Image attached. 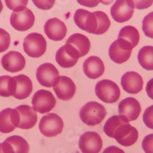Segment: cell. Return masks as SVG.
<instances>
[{
    "instance_id": "obj_14",
    "label": "cell",
    "mask_w": 153,
    "mask_h": 153,
    "mask_svg": "<svg viewBox=\"0 0 153 153\" xmlns=\"http://www.w3.org/2000/svg\"><path fill=\"white\" fill-rule=\"evenodd\" d=\"M44 29L48 38L54 42L63 40L68 31L66 25L57 18L48 19L45 24Z\"/></svg>"
},
{
    "instance_id": "obj_24",
    "label": "cell",
    "mask_w": 153,
    "mask_h": 153,
    "mask_svg": "<svg viewBox=\"0 0 153 153\" xmlns=\"http://www.w3.org/2000/svg\"><path fill=\"white\" fill-rule=\"evenodd\" d=\"M55 59L57 63L61 68H71L74 66L78 59L68 52L65 45L60 48L56 53Z\"/></svg>"
},
{
    "instance_id": "obj_5",
    "label": "cell",
    "mask_w": 153,
    "mask_h": 153,
    "mask_svg": "<svg viewBox=\"0 0 153 153\" xmlns=\"http://www.w3.org/2000/svg\"><path fill=\"white\" fill-rule=\"evenodd\" d=\"M23 48L31 57H40L47 49V42L43 35L39 33H30L24 39Z\"/></svg>"
},
{
    "instance_id": "obj_13",
    "label": "cell",
    "mask_w": 153,
    "mask_h": 153,
    "mask_svg": "<svg viewBox=\"0 0 153 153\" xmlns=\"http://www.w3.org/2000/svg\"><path fill=\"white\" fill-rule=\"evenodd\" d=\"M59 76V72L54 65L45 63L38 67L36 71V78L43 87H51L56 79Z\"/></svg>"
},
{
    "instance_id": "obj_3",
    "label": "cell",
    "mask_w": 153,
    "mask_h": 153,
    "mask_svg": "<svg viewBox=\"0 0 153 153\" xmlns=\"http://www.w3.org/2000/svg\"><path fill=\"white\" fill-rule=\"evenodd\" d=\"M106 116V110L104 106L96 101L86 103L80 111V118L82 122L91 126L100 123Z\"/></svg>"
},
{
    "instance_id": "obj_36",
    "label": "cell",
    "mask_w": 153,
    "mask_h": 153,
    "mask_svg": "<svg viewBox=\"0 0 153 153\" xmlns=\"http://www.w3.org/2000/svg\"><path fill=\"white\" fill-rule=\"evenodd\" d=\"M103 153H125V152L117 146H110L107 147Z\"/></svg>"
},
{
    "instance_id": "obj_6",
    "label": "cell",
    "mask_w": 153,
    "mask_h": 153,
    "mask_svg": "<svg viewBox=\"0 0 153 153\" xmlns=\"http://www.w3.org/2000/svg\"><path fill=\"white\" fill-rule=\"evenodd\" d=\"M38 126L42 135L46 137H54L62 132L64 122L56 113H49L41 119Z\"/></svg>"
},
{
    "instance_id": "obj_38",
    "label": "cell",
    "mask_w": 153,
    "mask_h": 153,
    "mask_svg": "<svg viewBox=\"0 0 153 153\" xmlns=\"http://www.w3.org/2000/svg\"><path fill=\"white\" fill-rule=\"evenodd\" d=\"M2 9H3V5H2V1L0 0V13H1V12L2 11Z\"/></svg>"
},
{
    "instance_id": "obj_25",
    "label": "cell",
    "mask_w": 153,
    "mask_h": 153,
    "mask_svg": "<svg viewBox=\"0 0 153 153\" xmlns=\"http://www.w3.org/2000/svg\"><path fill=\"white\" fill-rule=\"evenodd\" d=\"M138 61L142 68L153 71V46H144L138 53Z\"/></svg>"
},
{
    "instance_id": "obj_21",
    "label": "cell",
    "mask_w": 153,
    "mask_h": 153,
    "mask_svg": "<svg viewBox=\"0 0 153 153\" xmlns=\"http://www.w3.org/2000/svg\"><path fill=\"white\" fill-rule=\"evenodd\" d=\"M66 44L72 46L78 53L80 57L87 55L91 48V42L89 38L80 33H75L71 35L67 40Z\"/></svg>"
},
{
    "instance_id": "obj_2",
    "label": "cell",
    "mask_w": 153,
    "mask_h": 153,
    "mask_svg": "<svg viewBox=\"0 0 153 153\" xmlns=\"http://www.w3.org/2000/svg\"><path fill=\"white\" fill-rule=\"evenodd\" d=\"M74 19L79 28L94 35L106 33L110 26V21L107 15L102 11L91 12L79 9L75 12Z\"/></svg>"
},
{
    "instance_id": "obj_23",
    "label": "cell",
    "mask_w": 153,
    "mask_h": 153,
    "mask_svg": "<svg viewBox=\"0 0 153 153\" xmlns=\"http://www.w3.org/2000/svg\"><path fill=\"white\" fill-rule=\"evenodd\" d=\"M130 51H126L119 45L117 41H114L109 48L110 58L117 64H123L129 59L131 56Z\"/></svg>"
},
{
    "instance_id": "obj_29",
    "label": "cell",
    "mask_w": 153,
    "mask_h": 153,
    "mask_svg": "<svg viewBox=\"0 0 153 153\" xmlns=\"http://www.w3.org/2000/svg\"><path fill=\"white\" fill-rule=\"evenodd\" d=\"M5 2L9 9L13 10L14 12H19L26 8L28 1L27 0H15V1L6 0Z\"/></svg>"
},
{
    "instance_id": "obj_27",
    "label": "cell",
    "mask_w": 153,
    "mask_h": 153,
    "mask_svg": "<svg viewBox=\"0 0 153 153\" xmlns=\"http://www.w3.org/2000/svg\"><path fill=\"white\" fill-rule=\"evenodd\" d=\"M12 146L14 153H28L29 145L28 142L19 136H12L5 139Z\"/></svg>"
},
{
    "instance_id": "obj_20",
    "label": "cell",
    "mask_w": 153,
    "mask_h": 153,
    "mask_svg": "<svg viewBox=\"0 0 153 153\" xmlns=\"http://www.w3.org/2000/svg\"><path fill=\"white\" fill-rule=\"evenodd\" d=\"M84 72L87 77L91 79H97L103 74L105 71L103 61L98 57L91 56L84 61Z\"/></svg>"
},
{
    "instance_id": "obj_1",
    "label": "cell",
    "mask_w": 153,
    "mask_h": 153,
    "mask_svg": "<svg viewBox=\"0 0 153 153\" xmlns=\"http://www.w3.org/2000/svg\"><path fill=\"white\" fill-rule=\"evenodd\" d=\"M129 122L126 117L115 115L108 119L103 131L106 136L116 139L120 145L129 147L135 144L139 137L138 130Z\"/></svg>"
},
{
    "instance_id": "obj_17",
    "label": "cell",
    "mask_w": 153,
    "mask_h": 153,
    "mask_svg": "<svg viewBox=\"0 0 153 153\" xmlns=\"http://www.w3.org/2000/svg\"><path fill=\"white\" fill-rule=\"evenodd\" d=\"M19 113V122L18 128L29 129L35 126L38 120L37 113L33 107L28 105H21L16 108Z\"/></svg>"
},
{
    "instance_id": "obj_18",
    "label": "cell",
    "mask_w": 153,
    "mask_h": 153,
    "mask_svg": "<svg viewBox=\"0 0 153 153\" xmlns=\"http://www.w3.org/2000/svg\"><path fill=\"white\" fill-rule=\"evenodd\" d=\"M19 113L16 109L6 108L0 112V132L9 133L19 126Z\"/></svg>"
},
{
    "instance_id": "obj_32",
    "label": "cell",
    "mask_w": 153,
    "mask_h": 153,
    "mask_svg": "<svg viewBox=\"0 0 153 153\" xmlns=\"http://www.w3.org/2000/svg\"><path fill=\"white\" fill-rule=\"evenodd\" d=\"M142 147L145 153H153V133L147 135L142 143Z\"/></svg>"
},
{
    "instance_id": "obj_35",
    "label": "cell",
    "mask_w": 153,
    "mask_h": 153,
    "mask_svg": "<svg viewBox=\"0 0 153 153\" xmlns=\"http://www.w3.org/2000/svg\"><path fill=\"white\" fill-rule=\"evenodd\" d=\"M146 91V93H147V95L149 96V97L151 98L152 100H153V78L151 79V80L147 83Z\"/></svg>"
},
{
    "instance_id": "obj_30",
    "label": "cell",
    "mask_w": 153,
    "mask_h": 153,
    "mask_svg": "<svg viewBox=\"0 0 153 153\" xmlns=\"http://www.w3.org/2000/svg\"><path fill=\"white\" fill-rule=\"evenodd\" d=\"M10 35L5 30L0 28V53L7 50L10 45Z\"/></svg>"
},
{
    "instance_id": "obj_28",
    "label": "cell",
    "mask_w": 153,
    "mask_h": 153,
    "mask_svg": "<svg viewBox=\"0 0 153 153\" xmlns=\"http://www.w3.org/2000/svg\"><path fill=\"white\" fill-rule=\"evenodd\" d=\"M142 29L146 37L153 38V12H150L144 17Z\"/></svg>"
},
{
    "instance_id": "obj_22",
    "label": "cell",
    "mask_w": 153,
    "mask_h": 153,
    "mask_svg": "<svg viewBox=\"0 0 153 153\" xmlns=\"http://www.w3.org/2000/svg\"><path fill=\"white\" fill-rule=\"evenodd\" d=\"M14 77L16 80V91L13 97L18 100H24L28 97L33 89L31 79L24 74L18 75Z\"/></svg>"
},
{
    "instance_id": "obj_10",
    "label": "cell",
    "mask_w": 153,
    "mask_h": 153,
    "mask_svg": "<svg viewBox=\"0 0 153 153\" xmlns=\"http://www.w3.org/2000/svg\"><path fill=\"white\" fill-rule=\"evenodd\" d=\"M53 89L57 97L64 101L72 99L76 92L75 84L67 76H58L53 85Z\"/></svg>"
},
{
    "instance_id": "obj_33",
    "label": "cell",
    "mask_w": 153,
    "mask_h": 153,
    "mask_svg": "<svg viewBox=\"0 0 153 153\" xmlns=\"http://www.w3.org/2000/svg\"><path fill=\"white\" fill-rule=\"evenodd\" d=\"M34 4L36 5L38 9H43V10H48L53 7L54 4V0H33L32 1Z\"/></svg>"
},
{
    "instance_id": "obj_34",
    "label": "cell",
    "mask_w": 153,
    "mask_h": 153,
    "mask_svg": "<svg viewBox=\"0 0 153 153\" xmlns=\"http://www.w3.org/2000/svg\"><path fill=\"white\" fill-rule=\"evenodd\" d=\"M133 3L135 9H143L149 7L153 3V1H133Z\"/></svg>"
},
{
    "instance_id": "obj_16",
    "label": "cell",
    "mask_w": 153,
    "mask_h": 153,
    "mask_svg": "<svg viewBox=\"0 0 153 153\" xmlns=\"http://www.w3.org/2000/svg\"><path fill=\"white\" fill-rule=\"evenodd\" d=\"M141 113V106L139 101L133 97L123 100L119 104V114L126 117L129 121L137 120Z\"/></svg>"
},
{
    "instance_id": "obj_9",
    "label": "cell",
    "mask_w": 153,
    "mask_h": 153,
    "mask_svg": "<svg viewBox=\"0 0 153 153\" xmlns=\"http://www.w3.org/2000/svg\"><path fill=\"white\" fill-rule=\"evenodd\" d=\"M10 23L17 31H28L34 25L35 16L31 10L25 8L23 10L12 12L10 17Z\"/></svg>"
},
{
    "instance_id": "obj_26",
    "label": "cell",
    "mask_w": 153,
    "mask_h": 153,
    "mask_svg": "<svg viewBox=\"0 0 153 153\" xmlns=\"http://www.w3.org/2000/svg\"><path fill=\"white\" fill-rule=\"evenodd\" d=\"M16 91V80L14 76L8 75L0 76V96L9 97L14 96Z\"/></svg>"
},
{
    "instance_id": "obj_15",
    "label": "cell",
    "mask_w": 153,
    "mask_h": 153,
    "mask_svg": "<svg viewBox=\"0 0 153 153\" xmlns=\"http://www.w3.org/2000/svg\"><path fill=\"white\" fill-rule=\"evenodd\" d=\"M1 64L4 69L11 73L21 71L25 66V58L19 51H9L3 55Z\"/></svg>"
},
{
    "instance_id": "obj_4",
    "label": "cell",
    "mask_w": 153,
    "mask_h": 153,
    "mask_svg": "<svg viewBox=\"0 0 153 153\" xmlns=\"http://www.w3.org/2000/svg\"><path fill=\"white\" fill-rule=\"evenodd\" d=\"M95 94L104 103H113L120 98V90L115 82L110 80H102L96 84Z\"/></svg>"
},
{
    "instance_id": "obj_12",
    "label": "cell",
    "mask_w": 153,
    "mask_h": 153,
    "mask_svg": "<svg viewBox=\"0 0 153 153\" xmlns=\"http://www.w3.org/2000/svg\"><path fill=\"white\" fill-rule=\"evenodd\" d=\"M139 39L140 36L139 31L135 27L126 25L121 28L117 41L120 47L126 51H132V49L139 44Z\"/></svg>"
},
{
    "instance_id": "obj_39",
    "label": "cell",
    "mask_w": 153,
    "mask_h": 153,
    "mask_svg": "<svg viewBox=\"0 0 153 153\" xmlns=\"http://www.w3.org/2000/svg\"><path fill=\"white\" fill-rule=\"evenodd\" d=\"M0 153H5V152H4L3 149H2V143H0Z\"/></svg>"
},
{
    "instance_id": "obj_37",
    "label": "cell",
    "mask_w": 153,
    "mask_h": 153,
    "mask_svg": "<svg viewBox=\"0 0 153 153\" xmlns=\"http://www.w3.org/2000/svg\"><path fill=\"white\" fill-rule=\"evenodd\" d=\"M79 3L81 4V5H85V6H87V7H91V8H93L94 7V6H96V5H97L98 4H99V2H95V1H84V2H80L79 1Z\"/></svg>"
},
{
    "instance_id": "obj_8",
    "label": "cell",
    "mask_w": 153,
    "mask_h": 153,
    "mask_svg": "<svg viewBox=\"0 0 153 153\" xmlns=\"http://www.w3.org/2000/svg\"><path fill=\"white\" fill-rule=\"evenodd\" d=\"M133 1L118 0L116 1L110 9V14L113 20L119 23H123L132 19L134 12Z\"/></svg>"
},
{
    "instance_id": "obj_11",
    "label": "cell",
    "mask_w": 153,
    "mask_h": 153,
    "mask_svg": "<svg viewBox=\"0 0 153 153\" xmlns=\"http://www.w3.org/2000/svg\"><path fill=\"white\" fill-rule=\"evenodd\" d=\"M103 147L100 136L96 132H87L79 139V148L82 153H99Z\"/></svg>"
},
{
    "instance_id": "obj_19",
    "label": "cell",
    "mask_w": 153,
    "mask_h": 153,
    "mask_svg": "<svg viewBox=\"0 0 153 153\" xmlns=\"http://www.w3.org/2000/svg\"><path fill=\"white\" fill-rule=\"evenodd\" d=\"M121 85L124 91L128 94H136L143 90V77L136 72L128 71L123 75Z\"/></svg>"
},
{
    "instance_id": "obj_31",
    "label": "cell",
    "mask_w": 153,
    "mask_h": 153,
    "mask_svg": "<svg viewBox=\"0 0 153 153\" xmlns=\"http://www.w3.org/2000/svg\"><path fill=\"white\" fill-rule=\"evenodd\" d=\"M143 120L146 126L149 129H153V105L150 106L145 110Z\"/></svg>"
},
{
    "instance_id": "obj_7",
    "label": "cell",
    "mask_w": 153,
    "mask_h": 153,
    "mask_svg": "<svg viewBox=\"0 0 153 153\" xmlns=\"http://www.w3.org/2000/svg\"><path fill=\"white\" fill-rule=\"evenodd\" d=\"M31 103L35 111L43 114L54 109L56 100L51 92L45 90H40L34 94Z\"/></svg>"
}]
</instances>
